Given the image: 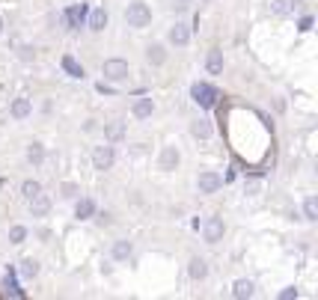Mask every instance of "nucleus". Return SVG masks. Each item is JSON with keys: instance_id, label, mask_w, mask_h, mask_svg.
<instances>
[{"instance_id": "9b49d317", "label": "nucleus", "mask_w": 318, "mask_h": 300, "mask_svg": "<svg viewBox=\"0 0 318 300\" xmlns=\"http://www.w3.org/2000/svg\"><path fill=\"white\" fill-rule=\"evenodd\" d=\"M30 110H33L30 98H15L12 107H9V116H12V119H27V116H30Z\"/></svg>"}, {"instance_id": "7c9ffc66", "label": "nucleus", "mask_w": 318, "mask_h": 300, "mask_svg": "<svg viewBox=\"0 0 318 300\" xmlns=\"http://www.w3.org/2000/svg\"><path fill=\"white\" fill-rule=\"evenodd\" d=\"M292 297H297V288H282L279 291V300H292Z\"/></svg>"}, {"instance_id": "cd10ccee", "label": "nucleus", "mask_w": 318, "mask_h": 300, "mask_svg": "<svg viewBox=\"0 0 318 300\" xmlns=\"http://www.w3.org/2000/svg\"><path fill=\"white\" fill-rule=\"evenodd\" d=\"M3 288H6V294L9 297H24V291L15 285V279H12V274H6V279H3Z\"/></svg>"}, {"instance_id": "0eeeda50", "label": "nucleus", "mask_w": 318, "mask_h": 300, "mask_svg": "<svg viewBox=\"0 0 318 300\" xmlns=\"http://www.w3.org/2000/svg\"><path fill=\"white\" fill-rule=\"evenodd\" d=\"M179 161H182L179 149H175V146H167L164 152H161V158H158V170H164V172H172L175 167H179Z\"/></svg>"}, {"instance_id": "6ab92c4d", "label": "nucleus", "mask_w": 318, "mask_h": 300, "mask_svg": "<svg viewBox=\"0 0 318 300\" xmlns=\"http://www.w3.org/2000/svg\"><path fill=\"white\" fill-rule=\"evenodd\" d=\"M104 27H107V9H92V15H89V30L101 33Z\"/></svg>"}, {"instance_id": "c756f323", "label": "nucleus", "mask_w": 318, "mask_h": 300, "mask_svg": "<svg viewBox=\"0 0 318 300\" xmlns=\"http://www.w3.org/2000/svg\"><path fill=\"white\" fill-rule=\"evenodd\" d=\"M271 9H274L276 15H286V12L292 9V0H274V3H271Z\"/></svg>"}, {"instance_id": "2f4dec72", "label": "nucleus", "mask_w": 318, "mask_h": 300, "mask_svg": "<svg viewBox=\"0 0 318 300\" xmlns=\"http://www.w3.org/2000/svg\"><path fill=\"white\" fill-rule=\"evenodd\" d=\"M309 27H312V18H303V21H300V30H303V33H306V30H309Z\"/></svg>"}, {"instance_id": "b1692460", "label": "nucleus", "mask_w": 318, "mask_h": 300, "mask_svg": "<svg viewBox=\"0 0 318 300\" xmlns=\"http://www.w3.org/2000/svg\"><path fill=\"white\" fill-rule=\"evenodd\" d=\"M191 134H193L196 140H208V137H211V125H208L205 119H199V122L191 125Z\"/></svg>"}, {"instance_id": "6e6552de", "label": "nucleus", "mask_w": 318, "mask_h": 300, "mask_svg": "<svg viewBox=\"0 0 318 300\" xmlns=\"http://www.w3.org/2000/svg\"><path fill=\"white\" fill-rule=\"evenodd\" d=\"M188 42H191V27L182 24V21H175V27L170 30V45H175V48H188Z\"/></svg>"}, {"instance_id": "9d476101", "label": "nucleus", "mask_w": 318, "mask_h": 300, "mask_svg": "<svg viewBox=\"0 0 318 300\" xmlns=\"http://www.w3.org/2000/svg\"><path fill=\"white\" fill-rule=\"evenodd\" d=\"M205 68H208V74H223V51H208V57H205Z\"/></svg>"}, {"instance_id": "5701e85b", "label": "nucleus", "mask_w": 318, "mask_h": 300, "mask_svg": "<svg viewBox=\"0 0 318 300\" xmlns=\"http://www.w3.org/2000/svg\"><path fill=\"white\" fill-rule=\"evenodd\" d=\"M36 193H42V184L33 181V178H27V181L21 184V196H24V199H33Z\"/></svg>"}, {"instance_id": "bb28decb", "label": "nucleus", "mask_w": 318, "mask_h": 300, "mask_svg": "<svg viewBox=\"0 0 318 300\" xmlns=\"http://www.w3.org/2000/svg\"><path fill=\"white\" fill-rule=\"evenodd\" d=\"M9 241L12 244H24L27 241V226H12L9 229Z\"/></svg>"}, {"instance_id": "20e7f679", "label": "nucleus", "mask_w": 318, "mask_h": 300, "mask_svg": "<svg viewBox=\"0 0 318 300\" xmlns=\"http://www.w3.org/2000/svg\"><path fill=\"white\" fill-rule=\"evenodd\" d=\"M191 95H193V101L199 104V107H211V104H214V98H217V89L214 86H208V84H193L191 86Z\"/></svg>"}, {"instance_id": "c85d7f7f", "label": "nucleus", "mask_w": 318, "mask_h": 300, "mask_svg": "<svg viewBox=\"0 0 318 300\" xmlns=\"http://www.w3.org/2000/svg\"><path fill=\"white\" fill-rule=\"evenodd\" d=\"M60 191H63V196H65V199H75V196L81 193V187H78V184H72V181H65V184L60 187Z\"/></svg>"}, {"instance_id": "412c9836", "label": "nucleus", "mask_w": 318, "mask_h": 300, "mask_svg": "<svg viewBox=\"0 0 318 300\" xmlns=\"http://www.w3.org/2000/svg\"><path fill=\"white\" fill-rule=\"evenodd\" d=\"M146 60H149L152 65H164V63H167V51H164V45H149Z\"/></svg>"}, {"instance_id": "f257e3e1", "label": "nucleus", "mask_w": 318, "mask_h": 300, "mask_svg": "<svg viewBox=\"0 0 318 300\" xmlns=\"http://www.w3.org/2000/svg\"><path fill=\"white\" fill-rule=\"evenodd\" d=\"M125 21H128V27H134V30H143V27L152 24V9H149L146 3H140V0H134V3L125 9Z\"/></svg>"}, {"instance_id": "aec40b11", "label": "nucleus", "mask_w": 318, "mask_h": 300, "mask_svg": "<svg viewBox=\"0 0 318 300\" xmlns=\"http://www.w3.org/2000/svg\"><path fill=\"white\" fill-rule=\"evenodd\" d=\"M113 258L116 261H125V258H131V253H134V247H131V241H113Z\"/></svg>"}, {"instance_id": "f03ea898", "label": "nucleus", "mask_w": 318, "mask_h": 300, "mask_svg": "<svg viewBox=\"0 0 318 300\" xmlns=\"http://www.w3.org/2000/svg\"><path fill=\"white\" fill-rule=\"evenodd\" d=\"M101 74H104V81H125V78H128V63H125V60H119V57L104 60Z\"/></svg>"}, {"instance_id": "4be33fe9", "label": "nucleus", "mask_w": 318, "mask_h": 300, "mask_svg": "<svg viewBox=\"0 0 318 300\" xmlns=\"http://www.w3.org/2000/svg\"><path fill=\"white\" fill-rule=\"evenodd\" d=\"M104 137H107L110 143L122 140V137H125V122H110V125H104Z\"/></svg>"}, {"instance_id": "dca6fc26", "label": "nucleus", "mask_w": 318, "mask_h": 300, "mask_svg": "<svg viewBox=\"0 0 318 300\" xmlns=\"http://www.w3.org/2000/svg\"><path fill=\"white\" fill-rule=\"evenodd\" d=\"M92 214H95V202H92L89 196L78 199V205H75V217H78V220H89Z\"/></svg>"}, {"instance_id": "1a4fd4ad", "label": "nucleus", "mask_w": 318, "mask_h": 300, "mask_svg": "<svg viewBox=\"0 0 318 300\" xmlns=\"http://www.w3.org/2000/svg\"><path fill=\"white\" fill-rule=\"evenodd\" d=\"M30 202V211H33V217H45L48 211H51V199L45 196V193H36L33 199H27Z\"/></svg>"}, {"instance_id": "423d86ee", "label": "nucleus", "mask_w": 318, "mask_h": 300, "mask_svg": "<svg viewBox=\"0 0 318 300\" xmlns=\"http://www.w3.org/2000/svg\"><path fill=\"white\" fill-rule=\"evenodd\" d=\"M196 187H199V193H217L220 187H223V178L217 175V172H199V178H196Z\"/></svg>"}, {"instance_id": "7ed1b4c3", "label": "nucleus", "mask_w": 318, "mask_h": 300, "mask_svg": "<svg viewBox=\"0 0 318 300\" xmlns=\"http://www.w3.org/2000/svg\"><path fill=\"white\" fill-rule=\"evenodd\" d=\"M113 161H116L113 146H95V152H92V167H95L98 172L110 170V167H113Z\"/></svg>"}, {"instance_id": "473e14b6", "label": "nucleus", "mask_w": 318, "mask_h": 300, "mask_svg": "<svg viewBox=\"0 0 318 300\" xmlns=\"http://www.w3.org/2000/svg\"><path fill=\"white\" fill-rule=\"evenodd\" d=\"M185 3H188V0H182V3H179V6H185Z\"/></svg>"}, {"instance_id": "a211bd4d", "label": "nucleus", "mask_w": 318, "mask_h": 300, "mask_svg": "<svg viewBox=\"0 0 318 300\" xmlns=\"http://www.w3.org/2000/svg\"><path fill=\"white\" fill-rule=\"evenodd\" d=\"M63 71L68 74V78H84V65H78V60L75 57H63Z\"/></svg>"}, {"instance_id": "a878e982", "label": "nucleus", "mask_w": 318, "mask_h": 300, "mask_svg": "<svg viewBox=\"0 0 318 300\" xmlns=\"http://www.w3.org/2000/svg\"><path fill=\"white\" fill-rule=\"evenodd\" d=\"M303 217H306V220H318V199H315V196H306V202H303Z\"/></svg>"}, {"instance_id": "393cba45", "label": "nucleus", "mask_w": 318, "mask_h": 300, "mask_svg": "<svg viewBox=\"0 0 318 300\" xmlns=\"http://www.w3.org/2000/svg\"><path fill=\"white\" fill-rule=\"evenodd\" d=\"M21 274H24L27 279H33V277L39 274V261H36V258H24V261H21Z\"/></svg>"}, {"instance_id": "ddd939ff", "label": "nucleus", "mask_w": 318, "mask_h": 300, "mask_svg": "<svg viewBox=\"0 0 318 300\" xmlns=\"http://www.w3.org/2000/svg\"><path fill=\"white\" fill-rule=\"evenodd\" d=\"M84 18H86V6H84V3L65 9V21H68V27H72V30H78V27L84 24Z\"/></svg>"}, {"instance_id": "39448f33", "label": "nucleus", "mask_w": 318, "mask_h": 300, "mask_svg": "<svg viewBox=\"0 0 318 300\" xmlns=\"http://www.w3.org/2000/svg\"><path fill=\"white\" fill-rule=\"evenodd\" d=\"M223 232H226V223H223L220 217H208V220H205L202 235H205V241H208V244H217V241L223 238Z\"/></svg>"}, {"instance_id": "f8f14e48", "label": "nucleus", "mask_w": 318, "mask_h": 300, "mask_svg": "<svg viewBox=\"0 0 318 300\" xmlns=\"http://www.w3.org/2000/svg\"><path fill=\"white\" fill-rule=\"evenodd\" d=\"M131 113H134L137 119H149V116L155 113V101H152V98H140V101L131 107Z\"/></svg>"}, {"instance_id": "2eb2a0df", "label": "nucleus", "mask_w": 318, "mask_h": 300, "mask_svg": "<svg viewBox=\"0 0 318 300\" xmlns=\"http://www.w3.org/2000/svg\"><path fill=\"white\" fill-rule=\"evenodd\" d=\"M253 291H256L253 279H238V282L232 285V297H238V300H244V297H253Z\"/></svg>"}, {"instance_id": "f3484780", "label": "nucleus", "mask_w": 318, "mask_h": 300, "mask_svg": "<svg viewBox=\"0 0 318 300\" xmlns=\"http://www.w3.org/2000/svg\"><path fill=\"white\" fill-rule=\"evenodd\" d=\"M27 161H30L33 167H39V164L45 161V146H42V143H30V146H27Z\"/></svg>"}, {"instance_id": "72a5a7b5", "label": "nucleus", "mask_w": 318, "mask_h": 300, "mask_svg": "<svg viewBox=\"0 0 318 300\" xmlns=\"http://www.w3.org/2000/svg\"><path fill=\"white\" fill-rule=\"evenodd\" d=\"M0 30H3V21H0Z\"/></svg>"}, {"instance_id": "4468645a", "label": "nucleus", "mask_w": 318, "mask_h": 300, "mask_svg": "<svg viewBox=\"0 0 318 300\" xmlns=\"http://www.w3.org/2000/svg\"><path fill=\"white\" fill-rule=\"evenodd\" d=\"M188 274H191V279H205L208 277V261L205 258H191Z\"/></svg>"}]
</instances>
